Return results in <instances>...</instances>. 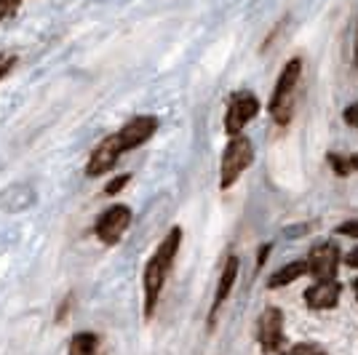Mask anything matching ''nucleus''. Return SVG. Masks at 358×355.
Here are the masks:
<instances>
[{"label":"nucleus","instance_id":"f257e3e1","mask_svg":"<svg viewBox=\"0 0 358 355\" xmlns=\"http://www.w3.org/2000/svg\"><path fill=\"white\" fill-rule=\"evenodd\" d=\"M182 246V227H171L166 238L158 243V249L152 252V256L145 265V275H142V291H145V318H152V312L158 307V299L164 291L166 281H169V273L174 267V259Z\"/></svg>","mask_w":358,"mask_h":355},{"label":"nucleus","instance_id":"f03ea898","mask_svg":"<svg viewBox=\"0 0 358 355\" xmlns=\"http://www.w3.org/2000/svg\"><path fill=\"white\" fill-rule=\"evenodd\" d=\"M299 78H302V59L294 57V59L286 64L278 80H275V89H273V96H270V115L278 126H286L292 115H294V96H297V86Z\"/></svg>","mask_w":358,"mask_h":355},{"label":"nucleus","instance_id":"7ed1b4c3","mask_svg":"<svg viewBox=\"0 0 358 355\" xmlns=\"http://www.w3.org/2000/svg\"><path fill=\"white\" fill-rule=\"evenodd\" d=\"M254 161V147L252 142L246 139V136H241L236 133L230 142H227V147L222 152V161H220V190H230L238 177L252 166Z\"/></svg>","mask_w":358,"mask_h":355},{"label":"nucleus","instance_id":"20e7f679","mask_svg":"<svg viewBox=\"0 0 358 355\" xmlns=\"http://www.w3.org/2000/svg\"><path fill=\"white\" fill-rule=\"evenodd\" d=\"M129 224H131V208L118 203L99 214V219L94 222V233L105 246H115L120 238L126 236Z\"/></svg>","mask_w":358,"mask_h":355},{"label":"nucleus","instance_id":"39448f33","mask_svg":"<svg viewBox=\"0 0 358 355\" xmlns=\"http://www.w3.org/2000/svg\"><path fill=\"white\" fill-rule=\"evenodd\" d=\"M259 113V99L252 91H236L230 96V104H227V113H224V131L230 136L243 131V126L254 120V115Z\"/></svg>","mask_w":358,"mask_h":355},{"label":"nucleus","instance_id":"423d86ee","mask_svg":"<svg viewBox=\"0 0 358 355\" xmlns=\"http://www.w3.org/2000/svg\"><path fill=\"white\" fill-rule=\"evenodd\" d=\"M155 131H158V118L155 115H136L120 131H115V136H118L123 152H131V150L142 147Z\"/></svg>","mask_w":358,"mask_h":355},{"label":"nucleus","instance_id":"0eeeda50","mask_svg":"<svg viewBox=\"0 0 358 355\" xmlns=\"http://www.w3.org/2000/svg\"><path fill=\"white\" fill-rule=\"evenodd\" d=\"M305 265L315 281H331L337 275V265H340V249L334 243H318L313 252L308 254Z\"/></svg>","mask_w":358,"mask_h":355},{"label":"nucleus","instance_id":"6e6552de","mask_svg":"<svg viewBox=\"0 0 358 355\" xmlns=\"http://www.w3.org/2000/svg\"><path fill=\"white\" fill-rule=\"evenodd\" d=\"M120 155H123V147H120L118 136H115V133L105 136V139L94 147V152L89 155V163H86V177H102V174H107V171L118 163Z\"/></svg>","mask_w":358,"mask_h":355},{"label":"nucleus","instance_id":"1a4fd4ad","mask_svg":"<svg viewBox=\"0 0 358 355\" xmlns=\"http://www.w3.org/2000/svg\"><path fill=\"white\" fill-rule=\"evenodd\" d=\"M257 340L262 345V350L273 353L281 340H284V315L278 307H265L259 321H257Z\"/></svg>","mask_w":358,"mask_h":355},{"label":"nucleus","instance_id":"9d476101","mask_svg":"<svg viewBox=\"0 0 358 355\" xmlns=\"http://www.w3.org/2000/svg\"><path fill=\"white\" fill-rule=\"evenodd\" d=\"M340 283L334 281H315L308 291H305V305L310 307V310H329V307H334L337 302H340Z\"/></svg>","mask_w":358,"mask_h":355},{"label":"nucleus","instance_id":"9b49d317","mask_svg":"<svg viewBox=\"0 0 358 355\" xmlns=\"http://www.w3.org/2000/svg\"><path fill=\"white\" fill-rule=\"evenodd\" d=\"M238 256H227V262L222 267V275H220V283H217V291H214V302H211V324L214 318L220 315V307L224 305V299L230 296L233 286H236V278H238Z\"/></svg>","mask_w":358,"mask_h":355},{"label":"nucleus","instance_id":"f8f14e48","mask_svg":"<svg viewBox=\"0 0 358 355\" xmlns=\"http://www.w3.org/2000/svg\"><path fill=\"white\" fill-rule=\"evenodd\" d=\"M35 203V193L27 184H14L8 193L3 195V206L8 211H19V208H30Z\"/></svg>","mask_w":358,"mask_h":355},{"label":"nucleus","instance_id":"ddd939ff","mask_svg":"<svg viewBox=\"0 0 358 355\" xmlns=\"http://www.w3.org/2000/svg\"><path fill=\"white\" fill-rule=\"evenodd\" d=\"M305 273H308V265H305V262H292V265L275 270V273L270 275L268 286L270 289H281V286H289V283H294L297 278H302Z\"/></svg>","mask_w":358,"mask_h":355},{"label":"nucleus","instance_id":"4468645a","mask_svg":"<svg viewBox=\"0 0 358 355\" xmlns=\"http://www.w3.org/2000/svg\"><path fill=\"white\" fill-rule=\"evenodd\" d=\"M99 350V337L91 331H80L70 340V355H96Z\"/></svg>","mask_w":358,"mask_h":355},{"label":"nucleus","instance_id":"2eb2a0df","mask_svg":"<svg viewBox=\"0 0 358 355\" xmlns=\"http://www.w3.org/2000/svg\"><path fill=\"white\" fill-rule=\"evenodd\" d=\"M289 355H329V353L324 347L313 345V342H299V345H294V347L289 350Z\"/></svg>","mask_w":358,"mask_h":355},{"label":"nucleus","instance_id":"dca6fc26","mask_svg":"<svg viewBox=\"0 0 358 355\" xmlns=\"http://www.w3.org/2000/svg\"><path fill=\"white\" fill-rule=\"evenodd\" d=\"M129 179H131V174H120V177H115V179H113V182H110V184L105 187V193H107V195L120 193V190H123V187L129 184Z\"/></svg>","mask_w":358,"mask_h":355},{"label":"nucleus","instance_id":"f3484780","mask_svg":"<svg viewBox=\"0 0 358 355\" xmlns=\"http://www.w3.org/2000/svg\"><path fill=\"white\" fill-rule=\"evenodd\" d=\"M22 3H24V0H0V22H3V19H8V16L14 14Z\"/></svg>","mask_w":358,"mask_h":355},{"label":"nucleus","instance_id":"a211bd4d","mask_svg":"<svg viewBox=\"0 0 358 355\" xmlns=\"http://www.w3.org/2000/svg\"><path fill=\"white\" fill-rule=\"evenodd\" d=\"M337 233L340 236H350V238H358V219H350V222H343L337 227Z\"/></svg>","mask_w":358,"mask_h":355},{"label":"nucleus","instance_id":"6ab92c4d","mask_svg":"<svg viewBox=\"0 0 358 355\" xmlns=\"http://www.w3.org/2000/svg\"><path fill=\"white\" fill-rule=\"evenodd\" d=\"M345 123L353 126V129L358 131V102L350 104V107H345Z\"/></svg>","mask_w":358,"mask_h":355},{"label":"nucleus","instance_id":"aec40b11","mask_svg":"<svg viewBox=\"0 0 358 355\" xmlns=\"http://www.w3.org/2000/svg\"><path fill=\"white\" fill-rule=\"evenodd\" d=\"M14 57H6V54H0V80L6 78V75L11 73V67H14Z\"/></svg>","mask_w":358,"mask_h":355},{"label":"nucleus","instance_id":"412c9836","mask_svg":"<svg viewBox=\"0 0 358 355\" xmlns=\"http://www.w3.org/2000/svg\"><path fill=\"white\" fill-rule=\"evenodd\" d=\"M345 262H348V267H353V270H358V249H356V252L348 254V256H345Z\"/></svg>","mask_w":358,"mask_h":355},{"label":"nucleus","instance_id":"4be33fe9","mask_svg":"<svg viewBox=\"0 0 358 355\" xmlns=\"http://www.w3.org/2000/svg\"><path fill=\"white\" fill-rule=\"evenodd\" d=\"M353 291H356V299H358V278H356V283H353Z\"/></svg>","mask_w":358,"mask_h":355},{"label":"nucleus","instance_id":"5701e85b","mask_svg":"<svg viewBox=\"0 0 358 355\" xmlns=\"http://www.w3.org/2000/svg\"><path fill=\"white\" fill-rule=\"evenodd\" d=\"M356 64H358V48H356Z\"/></svg>","mask_w":358,"mask_h":355}]
</instances>
